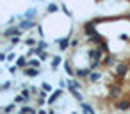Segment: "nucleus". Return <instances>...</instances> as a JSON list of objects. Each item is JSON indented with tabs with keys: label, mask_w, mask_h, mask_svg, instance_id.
<instances>
[{
	"label": "nucleus",
	"mask_w": 130,
	"mask_h": 114,
	"mask_svg": "<svg viewBox=\"0 0 130 114\" xmlns=\"http://www.w3.org/2000/svg\"><path fill=\"white\" fill-rule=\"evenodd\" d=\"M34 16H36V9H34V7L27 9V13H25V20H32Z\"/></svg>",
	"instance_id": "nucleus-11"
},
{
	"label": "nucleus",
	"mask_w": 130,
	"mask_h": 114,
	"mask_svg": "<svg viewBox=\"0 0 130 114\" xmlns=\"http://www.w3.org/2000/svg\"><path fill=\"white\" fill-rule=\"evenodd\" d=\"M9 71H11V73H13V75H14V73H16V71H18V66H16V64H14V66H11V68H9Z\"/></svg>",
	"instance_id": "nucleus-23"
},
{
	"label": "nucleus",
	"mask_w": 130,
	"mask_h": 114,
	"mask_svg": "<svg viewBox=\"0 0 130 114\" xmlns=\"http://www.w3.org/2000/svg\"><path fill=\"white\" fill-rule=\"evenodd\" d=\"M59 64H61V57H59V55H55V57L52 59V70H55Z\"/></svg>",
	"instance_id": "nucleus-13"
},
{
	"label": "nucleus",
	"mask_w": 130,
	"mask_h": 114,
	"mask_svg": "<svg viewBox=\"0 0 130 114\" xmlns=\"http://www.w3.org/2000/svg\"><path fill=\"white\" fill-rule=\"evenodd\" d=\"M16 66H18V68H27V55H22V57L16 61Z\"/></svg>",
	"instance_id": "nucleus-8"
},
{
	"label": "nucleus",
	"mask_w": 130,
	"mask_h": 114,
	"mask_svg": "<svg viewBox=\"0 0 130 114\" xmlns=\"http://www.w3.org/2000/svg\"><path fill=\"white\" fill-rule=\"evenodd\" d=\"M71 114H77V112H71Z\"/></svg>",
	"instance_id": "nucleus-26"
},
{
	"label": "nucleus",
	"mask_w": 130,
	"mask_h": 114,
	"mask_svg": "<svg viewBox=\"0 0 130 114\" xmlns=\"http://www.w3.org/2000/svg\"><path fill=\"white\" fill-rule=\"evenodd\" d=\"M29 66L30 68H39V61H34L32 59V61H29Z\"/></svg>",
	"instance_id": "nucleus-19"
},
{
	"label": "nucleus",
	"mask_w": 130,
	"mask_h": 114,
	"mask_svg": "<svg viewBox=\"0 0 130 114\" xmlns=\"http://www.w3.org/2000/svg\"><path fill=\"white\" fill-rule=\"evenodd\" d=\"M38 48H39V52H43L45 48H48V43H45V41H39V46H38Z\"/></svg>",
	"instance_id": "nucleus-17"
},
{
	"label": "nucleus",
	"mask_w": 130,
	"mask_h": 114,
	"mask_svg": "<svg viewBox=\"0 0 130 114\" xmlns=\"http://www.w3.org/2000/svg\"><path fill=\"white\" fill-rule=\"evenodd\" d=\"M23 75H25V77H38V75H39V70L27 66V68H23Z\"/></svg>",
	"instance_id": "nucleus-2"
},
{
	"label": "nucleus",
	"mask_w": 130,
	"mask_h": 114,
	"mask_svg": "<svg viewBox=\"0 0 130 114\" xmlns=\"http://www.w3.org/2000/svg\"><path fill=\"white\" fill-rule=\"evenodd\" d=\"M38 114H48V112H46L45 109H39V110H38Z\"/></svg>",
	"instance_id": "nucleus-24"
},
{
	"label": "nucleus",
	"mask_w": 130,
	"mask_h": 114,
	"mask_svg": "<svg viewBox=\"0 0 130 114\" xmlns=\"http://www.w3.org/2000/svg\"><path fill=\"white\" fill-rule=\"evenodd\" d=\"M57 11H59L57 4H50V6H48V13H57Z\"/></svg>",
	"instance_id": "nucleus-15"
},
{
	"label": "nucleus",
	"mask_w": 130,
	"mask_h": 114,
	"mask_svg": "<svg viewBox=\"0 0 130 114\" xmlns=\"http://www.w3.org/2000/svg\"><path fill=\"white\" fill-rule=\"evenodd\" d=\"M25 45H27V46H34V45H36V39H34V38H27V39H25Z\"/></svg>",
	"instance_id": "nucleus-16"
},
{
	"label": "nucleus",
	"mask_w": 130,
	"mask_h": 114,
	"mask_svg": "<svg viewBox=\"0 0 130 114\" xmlns=\"http://www.w3.org/2000/svg\"><path fill=\"white\" fill-rule=\"evenodd\" d=\"M36 23H34V20H23L22 23H20V29L22 30H29V29H32Z\"/></svg>",
	"instance_id": "nucleus-4"
},
{
	"label": "nucleus",
	"mask_w": 130,
	"mask_h": 114,
	"mask_svg": "<svg viewBox=\"0 0 130 114\" xmlns=\"http://www.w3.org/2000/svg\"><path fill=\"white\" fill-rule=\"evenodd\" d=\"M100 78H102V73H100V71H93V73L89 75V80H91V82H98Z\"/></svg>",
	"instance_id": "nucleus-9"
},
{
	"label": "nucleus",
	"mask_w": 130,
	"mask_h": 114,
	"mask_svg": "<svg viewBox=\"0 0 130 114\" xmlns=\"http://www.w3.org/2000/svg\"><path fill=\"white\" fill-rule=\"evenodd\" d=\"M16 105L18 103H11V105H7V107H4V114H9V112H13V110H16Z\"/></svg>",
	"instance_id": "nucleus-12"
},
{
	"label": "nucleus",
	"mask_w": 130,
	"mask_h": 114,
	"mask_svg": "<svg viewBox=\"0 0 130 114\" xmlns=\"http://www.w3.org/2000/svg\"><path fill=\"white\" fill-rule=\"evenodd\" d=\"M16 43H20V38H18V36L11 38V45H16Z\"/></svg>",
	"instance_id": "nucleus-22"
},
{
	"label": "nucleus",
	"mask_w": 130,
	"mask_h": 114,
	"mask_svg": "<svg viewBox=\"0 0 130 114\" xmlns=\"http://www.w3.org/2000/svg\"><path fill=\"white\" fill-rule=\"evenodd\" d=\"M22 94H23V96H25L27 100H30V94H32V93H30L29 89H23V91H22Z\"/></svg>",
	"instance_id": "nucleus-20"
},
{
	"label": "nucleus",
	"mask_w": 130,
	"mask_h": 114,
	"mask_svg": "<svg viewBox=\"0 0 130 114\" xmlns=\"http://www.w3.org/2000/svg\"><path fill=\"white\" fill-rule=\"evenodd\" d=\"M48 114H55V112H54V110H50V112H48Z\"/></svg>",
	"instance_id": "nucleus-25"
},
{
	"label": "nucleus",
	"mask_w": 130,
	"mask_h": 114,
	"mask_svg": "<svg viewBox=\"0 0 130 114\" xmlns=\"http://www.w3.org/2000/svg\"><path fill=\"white\" fill-rule=\"evenodd\" d=\"M41 89L46 91V93H50V91H52V86H50L48 82H43V84H41Z\"/></svg>",
	"instance_id": "nucleus-14"
},
{
	"label": "nucleus",
	"mask_w": 130,
	"mask_h": 114,
	"mask_svg": "<svg viewBox=\"0 0 130 114\" xmlns=\"http://www.w3.org/2000/svg\"><path fill=\"white\" fill-rule=\"evenodd\" d=\"M14 103H18V105H25V103H27V98H25L23 94H18V96H14Z\"/></svg>",
	"instance_id": "nucleus-10"
},
{
	"label": "nucleus",
	"mask_w": 130,
	"mask_h": 114,
	"mask_svg": "<svg viewBox=\"0 0 130 114\" xmlns=\"http://www.w3.org/2000/svg\"><path fill=\"white\" fill-rule=\"evenodd\" d=\"M80 107H82V110H84V114H94V110H93V107L89 105V103H80Z\"/></svg>",
	"instance_id": "nucleus-7"
},
{
	"label": "nucleus",
	"mask_w": 130,
	"mask_h": 114,
	"mask_svg": "<svg viewBox=\"0 0 130 114\" xmlns=\"http://www.w3.org/2000/svg\"><path fill=\"white\" fill-rule=\"evenodd\" d=\"M61 96H62V91H61V89L52 91V94H50V98H48V103H50V105H54V103H55V102H57Z\"/></svg>",
	"instance_id": "nucleus-3"
},
{
	"label": "nucleus",
	"mask_w": 130,
	"mask_h": 114,
	"mask_svg": "<svg viewBox=\"0 0 130 114\" xmlns=\"http://www.w3.org/2000/svg\"><path fill=\"white\" fill-rule=\"evenodd\" d=\"M57 43H59V46H61V50H66V48L70 46V38H62V39H59Z\"/></svg>",
	"instance_id": "nucleus-6"
},
{
	"label": "nucleus",
	"mask_w": 130,
	"mask_h": 114,
	"mask_svg": "<svg viewBox=\"0 0 130 114\" xmlns=\"http://www.w3.org/2000/svg\"><path fill=\"white\" fill-rule=\"evenodd\" d=\"M11 89V82H4V86H2V91H9Z\"/></svg>",
	"instance_id": "nucleus-21"
},
{
	"label": "nucleus",
	"mask_w": 130,
	"mask_h": 114,
	"mask_svg": "<svg viewBox=\"0 0 130 114\" xmlns=\"http://www.w3.org/2000/svg\"><path fill=\"white\" fill-rule=\"evenodd\" d=\"M66 84H68V87H70V89H82V87H84L78 80H71V78H70Z\"/></svg>",
	"instance_id": "nucleus-5"
},
{
	"label": "nucleus",
	"mask_w": 130,
	"mask_h": 114,
	"mask_svg": "<svg viewBox=\"0 0 130 114\" xmlns=\"http://www.w3.org/2000/svg\"><path fill=\"white\" fill-rule=\"evenodd\" d=\"M38 55H39V61H46V59H48V54H46V52H39Z\"/></svg>",
	"instance_id": "nucleus-18"
},
{
	"label": "nucleus",
	"mask_w": 130,
	"mask_h": 114,
	"mask_svg": "<svg viewBox=\"0 0 130 114\" xmlns=\"http://www.w3.org/2000/svg\"><path fill=\"white\" fill-rule=\"evenodd\" d=\"M18 34H22V29H20V27H9V29H6V30L2 32L4 38H14V36H18Z\"/></svg>",
	"instance_id": "nucleus-1"
}]
</instances>
